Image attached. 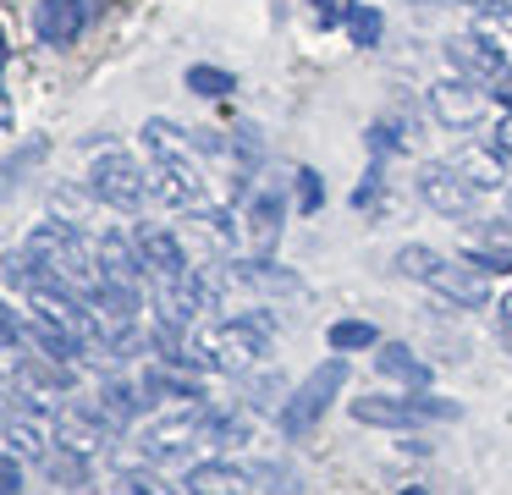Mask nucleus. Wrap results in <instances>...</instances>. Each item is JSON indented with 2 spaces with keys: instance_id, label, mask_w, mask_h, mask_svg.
<instances>
[{
  "instance_id": "1",
  "label": "nucleus",
  "mask_w": 512,
  "mask_h": 495,
  "mask_svg": "<svg viewBox=\"0 0 512 495\" xmlns=\"http://www.w3.org/2000/svg\"><path fill=\"white\" fill-rule=\"evenodd\" d=\"M397 270L408 275V281H424L430 292H441L446 303H457V308H485L490 303V275L468 270L463 259H441V253L424 248V242H408V248L397 253Z\"/></svg>"
},
{
  "instance_id": "2",
  "label": "nucleus",
  "mask_w": 512,
  "mask_h": 495,
  "mask_svg": "<svg viewBox=\"0 0 512 495\" xmlns=\"http://www.w3.org/2000/svg\"><path fill=\"white\" fill-rule=\"evenodd\" d=\"M342 385H347V358L336 352V358H325L320 369H314L309 380H303L298 391L287 396V407H281V429H287L292 440L309 435V429L325 418V407L336 402V391H342Z\"/></svg>"
},
{
  "instance_id": "3",
  "label": "nucleus",
  "mask_w": 512,
  "mask_h": 495,
  "mask_svg": "<svg viewBox=\"0 0 512 495\" xmlns=\"http://www.w3.org/2000/svg\"><path fill=\"white\" fill-rule=\"evenodd\" d=\"M89 193L100 198V204H111V209H138L149 198V171L133 160V154L105 149L100 160H94V171H89Z\"/></svg>"
},
{
  "instance_id": "4",
  "label": "nucleus",
  "mask_w": 512,
  "mask_h": 495,
  "mask_svg": "<svg viewBox=\"0 0 512 495\" xmlns=\"http://www.w3.org/2000/svg\"><path fill=\"white\" fill-rule=\"evenodd\" d=\"M215 429V413H199V407H182L171 418H155L144 429V457L149 462H171V457H188L199 440H210Z\"/></svg>"
},
{
  "instance_id": "5",
  "label": "nucleus",
  "mask_w": 512,
  "mask_h": 495,
  "mask_svg": "<svg viewBox=\"0 0 512 495\" xmlns=\"http://www.w3.org/2000/svg\"><path fill=\"white\" fill-rule=\"evenodd\" d=\"M133 242H138V259H144V275L155 281V292H166V286H182V281H193V259L182 253V242L171 237L166 226H138L133 231Z\"/></svg>"
},
{
  "instance_id": "6",
  "label": "nucleus",
  "mask_w": 512,
  "mask_h": 495,
  "mask_svg": "<svg viewBox=\"0 0 512 495\" xmlns=\"http://www.w3.org/2000/svg\"><path fill=\"white\" fill-rule=\"evenodd\" d=\"M419 198L435 209V215H446V220H474V198H479V193L452 171V165L424 160V165H419Z\"/></svg>"
},
{
  "instance_id": "7",
  "label": "nucleus",
  "mask_w": 512,
  "mask_h": 495,
  "mask_svg": "<svg viewBox=\"0 0 512 495\" xmlns=\"http://www.w3.org/2000/svg\"><path fill=\"white\" fill-rule=\"evenodd\" d=\"M281 220H287V198H281V187H259L254 198H248L243 209V242L254 259H270L281 242Z\"/></svg>"
},
{
  "instance_id": "8",
  "label": "nucleus",
  "mask_w": 512,
  "mask_h": 495,
  "mask_svg": "<svg viewBox=\"0 0 512 495\" xmlns=\"http://www.w3.org/2000/svg\"><path fill=\"white\" fill-rule=\"evenodd\" d=\"M463 264L479 275H507L512 270V220H479L463 237Z\"/></svg>"
},
{
  "instance_id": "9",
  "label": "nucleus",
  "mask_w": 512,
  "mask_h": 495,
  "mask_svg": "<svg viewBox=\"0 0 512 495\" xmlns=\"http://www.w3.org/2000/svg\"><path fill=\"white\" fill-rule=\"evenodd\" d=\"M430 110L446 121V127H474L485 116V88L468 83V77H441L430 88Z\"/></svg>"
},
{
  "instance_id": "10",
  "label": "nucleus",
  "mask_w": 512,
  "mask_h": 495,
  "mask_svg": "<svg viewBox=\"0 0 512 495\" xmlns=\"http://www.w3.org/2000/svg\"><path fill=\"white\" fill-rule=\"evenodd\" d=\"M111 435L116 429L100 418V407H61V418H56V440H61V451H72V457L100 451Z\"/></svg>"
},
{
  "instance_id": "11",
  "label": "nucleus",
  "mask_w": 512,
  "mask_h": 495,
  "mask_svg": "<svg viewBox=\"0 0 512 495\" xmlns=\"http://www.w3.org/2000/svg\"><path fill=\"white\" fill-rule=\"evenodd\" d=\"M94 264H100V275L111 286H133L144 281V259H138V242H127L122 231H100V242H94Z\"/></svg>"
},
{
  "instance_id": "12",
  "label": "nucleus",
  "mask_w": 512,
  "mask_h": 495,
  "mask_svg": "<svg viewBox=\"0 0 512 495\" xmlns=\"http://www.w3.org/2000/svg\"><path fill=\"white\" fill-rule=\"evenodd\" d=\"M446 165H452V171L474 187V193H496V187H507V160H501L490 143H463V149H457Z\"/></svg>"
},
{
  "instance_id": "13",
  "label": "nucleus",
  "mask_w": 512,
  "mask_h": 495,
  "mask_svg": "<svg viewBox=\"0 0 512 495\" xmlns=\"http://www.w3.org/2000/svg\"><path fill=\"white\" fill-rule=\"evenodd\" d=\"M446 55H452V66L468 77V83H479V88H485V83H501V77L512 72V66L501 61V55L490 50L479 33H463V39H452V44H446Z\"/></svg>"
},
{
  "instance_id": "14",
  "label": "nucleus",
  "mask_w": 512,
  "mask_h": 495,
  "mask_svg": "<svg viewBox=\"0 0 512 495\" xmlns=\"http://www.w3.org/2000/svg\"><path fill=\"white\" fill-rule=\"evenodd\" d=\"M375 369H380V380L402 385V391H424V385L435 380L430 363H424L413 347H402V341H380V347H375Z\"/></svg>"
},
{
  "instance_id": "15",
  "label": "nucleus",
  "mask_w": 512,
  "mask_h": 495,
  "mask_svg": "<svg viewBox=\"0 0 512 495\" xmlns=\"http://www.w3.org/2000/svg\"><path fill=\"white\" fill-rule=\"evenodd\" d=\"M0 446H6V457H28V462L50 457L39 413H0Z\"/></svg>"
},
{
  "instance_id": "16",
  "label": "nucleus",
  "mask_w": 512,
  "mask_h": 495,
  "mask_svg": "<svg viewBox=\"0 0 512 495\" xmlns=\"http://www.w3.org/2000/svg\"><path fill=\"white\" fill-rule=\"evenodd\" d=\"M353 418L358 424H386V429H413L424 424L413 396H353Z\"/></svg>"
},
{
  "instance_id": "17",
  "label": "nucleus",
  "mask_w": 512,
  "mask_h": 495,
  "mask_svg": "<svg viewBox=\"0 0 512 495\" xmlns=\"http://www.w3.org/2000/svg\"><path fill=\"white\" fill-rule=\"evenodd\" d=\"M34 28L45 44H72L83 33V0H39Z\"/></svg>"
},
{
  "instance_id": "18",
  "label": "nucleus",
  "mask_w": 512,
  "mask_h": 495,
  "mask_svg": "<svg viewBox=\"0 0 512 495\" xmlns=\"http://www.w3.org/2000/svg\"><path fill=\"white\" fill-rule=\"evenodd\" d=\"M144 143H149V160H171V165H199V149H193V138L182 127H171V121H144Z\"/></svg>"
},
{
  "instance_id": "19",
  "label": "nucleus",
  "mask_w": 512,
  "mask_h": 495,
  "mask_svg": "<svg viewBox=\"0 0 512 495\" xmlns=\"http://www.w3.org/2000/svg\"><path fill=\"white\" fill-rule=\"evenodd\" d=\"M188 495H248V473L232 462H199L188 473Z\"/></svg>"
},
{
  "instance_id": "20",
  "label": "nucleus",
  "mask_w": 512,
  "mask_h": 495,
  "mask_svg": "<svg viewBox=\"0 0 512 495\" xmlns=\"http://www.w3.org/2000/svg\"><path fill=\"white\" fill-rule=\"evenodd\" d=\"M94 407H100V418H105L111 429H122V424H133V418H138V407H144V391H138V385H127V380H111V385L100 391V402H94Z\"/></svg>"
},
{
  "instance_id": "21",
  "label": "nucleus",
  "mask_w": 512,
  "mask_h": 495,
  "mask_svg": "<svg viewBox=\"0 0 512 495\" xmlns=\"http://www.w3.org/2000/svg\"><path fill=\"white\" fill-rule=\"evenodd\" d=\"M45 154H50V138H28L23 149H12V154H6V160H0V198L12 193V187L23 182V176L34 171L39 160H45Z\"/></svg>"
},
{
  "instance_id": "22",
  "label": "nucleus",
  "mask_w": 512,
  "mask_h": 495,
  "mask_svg": "<svg viewBox=\"0 0 512 495\" xmlns=\"http://www.w3.org/2000/svg\"><path fill=\"white\" fill-rule=\"evenodd\" d=\"M325 341H331V352H369V347H380V330L364 325V319H336L325 330Z\"/></svg>"
},
{
  "instance_id": "23",
  "label": "nucleus",
  "mask_w": 512,
  "mask_h": 495,
  "mask_svg": "<svg viewBox=\"0 0 512 495\" xmlns=\"http://www.w3.org/2000/svg\"><path fill=\"white\" fill-rule=\"evenodd\" d=\"M474 33H479V39H485L496 55H501V61L512 66V11H479Z\"/></svg>"
},
{
  "instance_id": "24",
  "label": "nucleus",
  "mask_w": 512,
  "mask_h": 495,
  "mask_svg": "<svg viewBox=\"0 0 512 495\" xmlns=\"http://www.w3.org/2000/svg\"><path fill=\"white\" fill-rule=\"evenodd\" d=\"M188 88H193V94H204V99H226L237 88V77L221 72V66H188Z\"/></svg>"
},
{
  "instance_id": "25",
  "label": "nucleus",
  "mask_w": 512,
  "mask_h": 495,
  "mask_svg": "<svg viewBox=\"0 0 512 495\" xmlns=\"http://www.w3.org/2000/svg\"><path fill=\"white\" fill-rule=\"evenodd\" d=\"M347 39L353 44H380V11L375 6H347Z\"/></svg>"
},
{
  "instance_id": "26",
  "label": "nucleus",
  "mask_w": 512,
  "mask_h": 495,
  "mask_svg": "<svg viewBox=\"0 0 512 495\" xmlns=\"http://www.w3.org/2000/svg\"><path fill=\"white\" fill-rule=\"evenodd\" d=\"M0 352H28L23 308H6V303H0Z\"/></svg>"
},
{
  "instance_id": "27",
  "label": "nucleus",
  "mask_w": 512,
  "mask_h": 495,
  "mask_svg": "<svg viewBox=\"0 0 512 495\" xmlns=\"http://www.w3.org/2000/svg\"><path fill=\"white\" fill-rule=\"evenodd\" d=\"M116 495H171V490L160 484V473L133 468V473H122V479H116Z\"/></svg>"
},
{
  "instance_id": "28",
  "label": "nucleus",
  "mask_w": 512,
  "mask_h": 495,
  "mask_svg": "<svg viewBox=\"0 0 512 495\" xmlns=\"http://www.w3.org/2000/svg\"><path fill=\"white\" fill-rule=\"evenodd\" d=\"M320 204H325V182H320V171L303 165V171H298V209H303V215H320Z\"/></svg>"
},
{
  "instance_id": "29",
  "label": "nucleus",
  "mask_w": 512,
  "mask_h": 495,
  "mask_svg": "<svg viewBox=\"0 0 512 495\" xmlns=\"http://www.w3.org/2000/svg\"><path fill=\"white\" fill-rule=\"evenodd\" d=\"M419 418H457V402H441V396H413Z\"/></svg>"
},
{
  "instance_id": "30",
  "label": "nucleus",
  "mask_w": 512,
  "mask_h": 495,
  "mask_svg": "<svg viewBox=\"0 0 512 495\" xmlns=\"http://www.w3.org/2000/svg\"><path fill=\"white\" fill-rule=\"evenodd\" d=\"M23 490V468H17V457H0V495H17Z\"/></svg>"
},
{
  "instance_id": "31",
  "label": "nucleus",
  "mask_w": 512,
  "mask_h": 495,
  "mask_svg": "<svg viewBox=\"0 0 512 495\" xmlns=\"http://www.w3.org/2000/svg\"><path fill=\"white\" fill-rule=\"evenodd\" d=\"M490 149H496L501 160H512V116H507V121H501V127H496V138H490Z\"/></svg>"
},
{
  "instance_id": "32",
  "label": "nucleus",
  "mask_w": 512,
  "mask_h": 495,
  "mask_svg": "<svg viewBox=\"0 0 512 495\" xmlns=\"http://www.w3.org/2000/svg\"><path fill=\"white\" fill-rule=\"evenodd\" d=\"M501 325H507V341H512V297L501 303Z\"/></svg>"
},
{
  "instance_id": "33",
  "label": "nucleus",
  "mask_w": 512,
  "mask_h": 495,
  "mask_svg": "<svg viewBox=\"0 0 512 495\" xmlns=\"http://www.w3.org/2000/svg\"><path fill=\"white\" fill-rule=\"evenodd\" d=\"M397 495H424V484H408V490H397Z\"/></svg>"
},
{
  "instance_id": "34",
  "label": "nucleus",
  "mask_w": 512,
  "mask_h": 495,
  "mask_svg": "<svg viewBox=\"0 0 512 495\" xmlns=\"http://www.w3.org/2000/svg\"><path fill=\"white\" fill-rule=\"evenodd\" d=\"M0 66H6V33H0Z\"/></svg>"
},
{
  "instance_id": "35",
  "label": "nucleus",
  "mask_w": 512,
  "mask_h": 495,
  "mask_svg": "<svg viewBox=\"0 0 512 495\" xmlns=\"http://www.w3.org/2000/svg\"><path fill=\"white\" fill-rule=\"evenodd\" d=\"M0 121H6V99H0Z\"/></svg>"
}]
</instances>
